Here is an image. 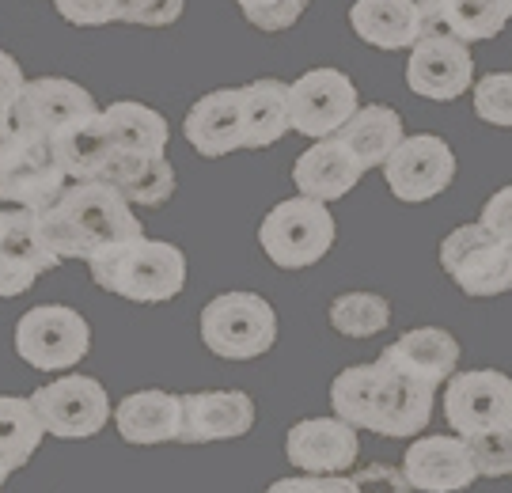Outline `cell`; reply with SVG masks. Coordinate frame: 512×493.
<instances>
[{
  "instance_id": "1",
  "label": "cell",
  "mask_w": 512,
  "mask_h": 493,
  "mask_svg": "<svg viewBox=\"0 0 512 493\" xmlns=\"http://www.w3.org/2000/svg\"><path fill=\"white\" fill-rule=\"evenodd\" d=\"M334 418L376 437H418L433 421V387L410 380L384 361L349 365L330 384Z\"/></svg>"
},
{
  "instance_id": "2",
  "label": "cell",
  "mask_w": 512,
  "mask_h": 493,
  "mask_svg": "<svg viewBox=\"0 0 512 493\" xmlns=\"http://www.w3.org/2000/svg\"><path fill=\"white\" fill-rule=\"evenodd\" d=\"M38 236L61 262H92L118 243L145 236L141 220L118 190L107 183H73L65 186L50 209L38 213Z\"/></svg>"
},
{
  "instance_id": "3",
  "label": "cell",
  "mask_w": 512,
  "mask_h": 493,
  "mask_svg": "<svg viewBox=\"0 0 512 493\" xmlns=\"http://www.w3.org/2000/svg\"><path fill=\"white\" fill-rule=\"evenodd\" d=\"M92 281L133 304H167L186 289V255L167 239L137 236L88 262Z\"/></svg>"
},
{
  "instance_id": "4",
  "label": "cell",
  "mask_w": 512,
  "mask_h": 493,
  "mask_svg": "<svg viewBox=\"0 0 512 493\" xmlns=\"http://www.w3.org/2000/svg\"><path fill=\"white\" fill-rule=\"evenodd\" d=\"M338 239V224L330 217V205L315 198H285L258 224V243L266 258L281 270H308L330 255Z\"/></svg>"
},
{
  "instance_id": "5",
  "label": "cell",
  "mask_w": 512,
  "mask_h": 493,
  "mask_svg": "<svg viewBox=\"0 0 512 493\" xmlns=\"http://www.w3.org/2000/svg\"><path fill=\"white\" fill-rule=\"evenodd\" d=\"M65 167L46 133L12 126L0 137V201L12 209L42 213L65 190Z\"/></svg>"
},
{
  "instance_id": "6",
  "label": "cell",
  "mask_w": 512,
  "mask_h": 493,
  "mask_svg": "<svg viewBox=\"0 0 512 493\" xmlns=\"http://www.w3.org/2000/svg\"><path fill=\"white\" fill-rule=\"evenodd\" d=\"M202 342L224 361H255L277 342V311L258 293H220L202 308Z\"/></svg>"
},
{
  "instance_id": "7",
  "label": "cell",
  "mask_w": 512,
  "mask_h": 493,
  "mask_svg": "<svg viewBox=\"0 0 512 493\" xmlns=\"http://www.w3.org/2000/svg\"><path fill=\"white\" fill-rule=\"evenodd\" d=\"M16 353L38 372H69L92 353V327L76 308L38 304L16 323Z\"/></svg>"
},
{
  "instance_id": "8",
  "label": "cell",
  "mask_w": 512,
  "mask_h": 493,
  "mask_svg": "<svg viewBox=\"0 0 512 493\" xmlns=\"http://www.w3.org/2000/svg\"><path fill=\"white\" fill-rule=\"evenodd\" d=\"M440 270L467 296L512 293V243L497 239L486 224H459L440 239Z\"/></svg>"
},
{
  "instance_id": "9",
  "label": "cell",
  "mask_w": 512,
  "mask_h": 493,
  "mask_svg": "<svg viewBox=\"0 0 512 493\" xmlns=\"http://www.w3.org/2000/svg\"><path fill=\"white\" fill-rule=\"evenodd\" d=\"M31 402H35L46 433L57 440H88L95 433H103L107 421L114 418L107 387L92 376H80V372L42 384L31 395Z\"/></svg>"
},
{
  "instance_id": "10",
  "label": "cell",
  "mask_w": 512,
  "mask_h": 493,
  "mask_svg": "<svg viewBox=\"0 0 512 493\" xmlns=\"http://www.w3.org/2000/svg\"><path fill=\"white\" fill-rule=\"evenodd\" d=\"M444 418L463 440L494 429H512V380L497 368L456 372L444 384Z\"/></svg>"
},
{
  "instance_id": "11",
  "label": "cell",
  "mask_w": 512,
  "mask_h": 493,
  "mask_svg": "<svg viewBox=\"0 0 512 493\" xmlns=\"http://www.w3.org/2000/svg\"><path fill=\"white\" fill-rule=\"evenodd\" d=\"M361 110L357 84L342 69H308L289 84L293 129L311 141H327Z\"/></svg>"
},
{
  "instance_id": "12",
  "label": "cell",
  "mask_w": 512,
  "mask_h": 493,
  "mask_svg": "<svg viewBox=\"0 0 512 493\" xmlns=\"http://www.w3.org/2000/svg\"><path fill=\"white\" fill-rule=\"evenodd\" d=\"M406 88L433 103H456L475 88V57L448 31L421 35L406 61Z\"/></svg>"
},
{
  "instance_id": "13",
  "label": "cell",
  "mask_w": 512,
  "mask_h": 493,
  "mask_svg": "<svg viewBox=\"0 0 512 493\" xmlns=\"http://www.w3.org/2000/svg\"><path fill=\"white\" fill-rule=\"evenodd\" d=\"M456 179V152L437 133H414L391 152L384 183L399 201H429Z\"/></svg>"
},
{
  "instance_id": "14",
  "label": "cell",
  "mask_w": 512,
  "mask_h": 493,
  "mask_svg": "<svg viewBox=\"0 0 512 493\" xmlns=\"http://www.w3.org/2000/svg\"><path fill=\"white\" fill-rule=\"evenodd\" d=\"M61 258L38 236V213L0 209V300H16Z\"/></svg>"
},
{
  "instance_id": "15",
  "label": "cell",
  "mask_w": 512,
  "mask_h": 493,
  "mask_svg": "<svg viewBox=\"0 0 512 493\" xmlns=\"http://www.w3.org/2000/svg\"><path fill=\"white\" fill-rule=\"evenodd\" d=\"M285 456L300 475H346L361 456V437L342 418H304L289 429Z\"/></svg>"
},
{
  "instance_id": "16",
  "label": "cell",
  "mask_w": 512,
  "mask_h": 493,
  "mask_svg": "<svg viewBox=\"0 0 512 493\" xmlns=\"http://www.w3.org/2000/svg\"><path fill=\"white\" fill-rule=\"evenodd\" d=\"M403 475L421 493H463L478 478V467L467 440L433 433L406 448Z\"/></svg>"
},
{
  "instance_id": "17",
  "label": "cell",
  "mask_w": 512,
  "mask_h": 493,
  "mask_svg": "<svg viewBox=\"0 0 512 493\" xmlns=\"http://www.w3.org/2000/svg\"><path fill=\"white\" fill-rule=\"evenodd\" d=\"M92 114H99V107H95L88 88H80L76 80H65V76H38V80H27L12 122L19 129L54 137L65 126H73L80 118H92Z\"/></svg>"
},
{
  "instance_id": "18",
  "label": "cell",
  "mask_w": 512,
  "mask_h": 493,
  "mask_svg": "<svg viewBox=\"0 0 512 493\" xmlns=\"http://www.w3.org/2000/svg\"><path fill=\"white\" fill-rule=\"evenodd\" d=\"M255 429V399L247 391H194L183 395L179 444L236 440Z\"/></svg>"
},
{
  "instance_id": "19",
  "label": "cell",
  "mask_w": 512,
  "mask_h": 493,
  "mask_svg": "<svg viewBox=\"0 0 512 493\" xmlns=\"http://www.w3.org/2000/svg\"><path fill=\"white\" fill-rule=\"evenodd\" d=\"M183 137L205 160H220V156L239 152L243 148V92L220 88V92L202 95L186 110Z\"/></svg>"
},
{
  "instance_id": "20",
  "label": "cell",
  "mask_w": 512,
  "mask_h": 493,
  "mask_svg": "<svg viewBox=\"0 0 512 493\" xmlns=\"http://www.w3.org/2000/svg\"><path fill=\"white\" fill-rule=\"evenodd\" d=\"M380 361L437 391L440 384H448L456 376L459 342L440 327H418V330H406L399 342H391L380 353Z\"/></svg>"
},
{
  "instance_id": "21",
  "label": "cell",
  "mask_w": 512,
  "mask_h": 493,
  "mask_svg": "<svg viewBox=\"0 0 512 493\" xmlns=\"http://www.w3.org/2000/svg\"><path fill=\"white\" fill-rule=\"evenodd\" d=\"M114 425L126 444H171L183 433V395H171L160 387L133 391L118 402Z\"/></svg>"
},
{
  "instance_id": "22",
  "label": "cell",
  "mask_w": 512,
  "mask_h": 493,
  "mask_svg": "<svg viewBox=\"0 0 512 493\" xmlns=\"http://www.w3.org/2000/svg\"><path fill=\"white\" fill-rule=\"evenodd\" d=\"M361 164L353 160V152H349L338 137H327V141H315V145L300 156L293 164V183L296 190L304 194V198H315L330 205V201L346 198L353 186L361 183Z\"/></svg>"
},
{
  "instance_id": "23",
  "label": "cell",
  "mask_w": 512,
  "mask_h": 493,
  "mask_svg": "<svg viewBox=\"0 0 512 493\" xmlns=\"http://www.w3.org/2000/svg\"><path fill=\"white\" fill-rule=\"evenodd\" d=\"M99 183L118 190L133 209H160L175 194V167L167 164V156H145V152L114 148Z\"/></svg>"
},
{
  "instance_id": "24",
  "label": "cell",
  "mask_w": 512,
  "mask_h": 493,
  "mask_svg": "<svg viewBox=\"0 0 512 493\" xmlns=\"http://www.w3.org/2000/svg\"><path fill=\"white\" fill-rule=\"evenodd\" d=\"M349 27L376 50H414L421 38V0H357L349 8Z\"/></svg>"
},
{
  "instance_id": "25",
  "label": "cell",
  "mask_w": 512,
  "mask_h": 493,
  "mask_svg": "<svg viewBox=\"0 0 512 493\" xmlns=\"http://www.w3.org/2000/svg\"><path fill=\"white\" fill-rule=\"evenodd\" d=\"M342 145L353 152V160L361 164V171H372V167H384L391 160V152L403 145V118L399 110L380 107V103H368L361 107L346 126L334 133Z\"/></svg>"
},
{
  "instance_id": "26",
  "label": "cell",
  "mask_w": 512,
  "mask_h": 493,
  "mask_svg": "<svg viewBox=\"0 0 512 493\" xmlns=\"http://www.w3.org/2000/svg\"><path fill=\"white\" fill-rule=\"evenodd\" d=\"M50 141H54L57 160H61L65 175L73 183H95V179H103L110 156H114V141H110V129L103 122V110L92 114V118H80L73 126H65Z\"/></svg>"
},
{
  "instance_id": "27",
  "label": "cell",
  "mask_w": 512,
  "mask_h": 493,
  "mask_svg": "<svg viewBox=\"0 0 512 493\" xmlns=\"http://www.w3.org/2000/svg\"><path fill=\"white\" fill-rule=\"evenodd\" d=\"M243 92V148H270L293 133L289 84L285 80H251Z\"/></svg>"
},
{
  "instance_id": "28",
  "label": "cell",
  "mask_w": 512,
  "mask_h": 493,
  "mask_svg": "<svg viewBox=\"0 0 512 493\" xmlns=\"http://www.w3.org/2000/svg\"><path fill=\"white\" fill-rule=\"evenodd\" d=\"M103 122L110 129V141L122 152H145V156H164L167 141H171V126L160 110L133 103V99H118L103 107Z\"/></svg>"
},
{
  "instance_id": "29",
  "label": "cell",
  "mask_w": 512,
  "mask_h": 493,
  "mask_svg": "<svg viewBox=\"0 0 512 493\" xmlns=\"http://www.w3.org/2000/svg\"><path fill=\"white\" fill-rule=\"evenodd\" d=\"M42 437H46V425L38 418L35 402L19 399V395H0V463L8 471L27 467Z\"/></svg>"
},
{
  "instance_id": "30",
  "label": "cell",
  "mask_w": 512,
  "mask_h": 493,
  "mask_svg": "<svg viewBox=\"0 0 512 493\" xmlns=\"http://www.w3.org/2000/svg\"><path fill=\"white\" fill-rule=\"evenodd\" d=\"M437 12L444 31L463 46H471V42H490L509 27L512 0H437Z\"/></svg>"
},
{
  "instance_id": "31",
  "label": "cell",
  "mask_w": 512,
  "mask_h": 493,
  "mask_svg": "<svg viewBox=\"0 0 512 493\" xmlns=\"http://www.w3.org/2000/svg\"><path fill=\"white\" fill-rule=\"evenodd\" d=\"M391 323V304L380 293H342L330 304V327L342 338H372Z\"/></svg>"
},
{
  "instance_id": "32",
  "label": "cell",
  "mask_w": 512,
  "mask_h": 493,
  "mask_svg": "<svg viewBox=\"0 0 512 493\" xmlns=\"http://www.w3.org/2000/svg\"><path fill=\"white\" fill-rule=\"evenodd\" d=\"M475 114L497 129H512V73H486L471 88Z\"/></svg>"
},
{
  "instance_id": "33",
  "label": "cell",
  "mask_w": 512,
  "mask_h": 493,
  "mask_svg": "<svg viewBox=\"0 0 512 493\" xmlns=\"http://www.w3.org/2000/svg\"><path fill=\"white\" fill-rule=\"evenodd\" d=\"M471 456L482 478H505L512 475V429H494V433H478L467 440Z\"/></svg>"
},
{
  "instance_id": "34",
  "label": "cell",
  "mask_w": 512,
  "mask_h": 493,
  "mask_svg": "<svg viewBox=\"0 0 512 493\" xmlns=\"http://www.w3.org/2000/svg\"><path fill=\"white\" fill-rule=\"evenodd\" d=\"M243 19L258 31H289L304 16L308 0H236Z\"/></svg>"
},
{
  "instance_id": "35",
  "label": "cell",
  "mask_w": 512,
  "mask_h": 493,
  "mask_svg": "<svg viewBox=\"0 0 512 493\" xmlns=\"http://www.w3.org/2000/svg\"><path fill=\"white\" fill-rule=\"evenodd\" d=\"M186 0H118V23L137 27H167L183 16Z\"/></svg>"
},
{
  "instance_id": "36",
  "label": "cell",
  "mask_w": 512,
  "mask_h": 493,
  "mask_svg": "<svg viewBox=\"0 0 512 493\" xmlns=\"http://www.w3.org/2000/svg\"><path fill=\"white\" fill-rule=\"evenodd\" d=\"M57 16L73 27H103L118 23V0H54Z\"/></svg>"
},
{
  "instance_id": "37",
  "label": "cell",
  "mask_w": 512,
  "mask_h": 493,
  "mask_svg": "<svg viewBox=\"0 0 512 493\" xmlns=\"http://www.w3.org/2000/svg\"><path fill=\"white\" fill-rule=\"evenodd\" d=\"M266 493H357V486L346 475H296L270 482Z\"/></svg>"
},
{
  "instance_id": "38",
  "label": "cell",
  "mask_w": 512,
  "mask_h": 493,
  "mask_svg": "<svg viewBox=\"0 0 512 493\" xmlns=\"http://www.w3.org/2000/svg\"><path fill=\"white\" fill-rule=\"evenodd\" d=\"M357 493H410L414 486L406 482V475L391 463H368L353 475Z\"/></svg>"
},
{
  "instance_id": "39",
  "label": "cell",
  "mask_w": 512,
  "mask_h": 493,
  "mask_svg": "<svg viewBox=\"0 0 512 493\" xmlns=\"http://www.w3.org/2000/svg\"><path fill=\"white\" fill-rule=\"evenodd\" d=\"M478 224H486L497 239L512 243V186H501L494 198L482 205V217Z\"/></svg>"
},
{
  "instance_id": "40",
  "label": "cell",
  "mask_w": 512,
  "mask_h": 493,
  "mask_svg": "<svg viewBox=\"0 0 512 493\" xmlns=\"http://www.w3.org/2000/svg\"><path fill=\"white\" fill-rule=\"evenodd\" d=\"M23 88H27V76L19 69V61L0 50V110H4V114H16V103H19V95H23Z\"/></svg>"
},
{
  "instance_id": "41",
  "label": "cell",
  "mask_w": 512,
  "mask_h": 493,
  "mask_svg": "<svg viewBox=\"0 0 512 493\" xmlns=\"http://www.w3.org/2000/svg\"><path fill=\"white\" fill-rule=\"evenodd\" d=\"M12 126H16V122H12V114H4V110H0V137H4Z\"/></svg>"
},
{
  "instance_id": "42",
  "label": "cell",
  "mask_w": 512,
  "mask_h": 493,
  "mask_svg": "<svg viewBox=\"0 0 512 493\" xmlns=\"http://www.w3.org/2000/svg\"><path fill=\"white\" fill-rule=\"evenodd\" d=\"M8 475H12V471H8L4 463H0V490H4V482H8Z\"/></svg>"
}]
</instances>
